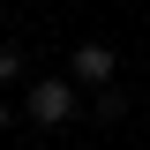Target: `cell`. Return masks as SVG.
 Here are the masks:
<instances>
[{
    "mask_svg": "<svg viewBox=\"0 0 150 150\" xmlns=\"http://www.w3.org/2000/svg\"><path fill=\"white\" fill-rule=\"evenodd\" d=\"M15 75H23V45H15V38H0V83H15Z\"/></svg>",
    "mask_w": 150,
    "mask_h": 150,
    "instance_id": "obj_4",
    "label": "cell"
},
{
    "mask_svg": "<svg viewBox=\"0 0 150 150\" xmlns=\"http://www.w3.org/2000/svg\"><path fill=\"white\" fill-rule=\"evenodd\" d=\"M8 120H15V105H8V98H0V135H8Z\"/></svg>",
    "mask_w": 150,
    "mask_h": 150,
    "instance_id": "obj_5",
    "label": "cell"
},
{
    "mask_svg": "<svg viewBox=\"0 0 150 150\" xmlns=\"http://www.w3.org/2000/svg\"><path fill=\"white\" fill-rule=\"evenodd\" d=\"M23 112H30L38 128H68V120H75V83H68V75H38L30 98H23Z\"/></svg>",
    "mask_w": 150,
    "mask_h": 150,
    "instance_id": "obj_1",
    "label": "cell"
},
{
    "mask_svg": "<svg viewBox=\"0 0 150 150\" xmlns=\"http://www.w3.org/2000/svg\"><path fill=\"white\" fill-rule=\"evenodd\" d=\"M90 112H98V120H128V90H120V83H112V90H98Z\"/></svg>",
    "mask_w": 150,
    "mask_h": 150,
    "instance_id": "obj_3",
    "label": "cell"
},
{
    "mask_svg": "<svg viewBox=\"0 0 150 150\" xmlns=\"http://www.w3.org/2000/svg\"><path fill=\"white\" fill-rule=\"evenodd\" d=\"M112 68H120V53H112V45H75L68 53V83H90V90H112Z\"/></svg>",
    "mask_w": 150,
    "mask_h": 150,
    "instance_id": "obj_2",
    "label": "cell"
}]
</instances>
